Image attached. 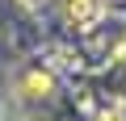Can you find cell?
I'll return each mask as SVG.
<instances>
[{"instance_id":"6da1fadb","label":"cell","mask_w":126,"mask_h":121,"mask_svg":"<svg viewBox=\"0 0 126 121\" xmlns=\"http://www.w3.org/2000/svg\"><path fill=\"white\" fill-rule=\"evenodd\" d=\"M67 21L76 25V29H93L97 21H101V13H105V4H97V0H67Z\"/></svg>"},{"instance_id":"3957f363","label":"cell","mask_w":126,"mask_h":121,"mask_svg":"<svg viewBox=\"0 0 126 121\" xmlns=\"http://www.w3.org/2000/svg\"><path fill=\"white\" fill-rule=\"evenodd\" d=\"M17 4H25V9H30V4H38V0H17Z\"/></svg>"},{"instance_id":"7a4b0ae2","label":"cell","mask_w":126,"mask_h":121,"mask_svg":"<svg viewBox=\"0 0 126 121\" xmlns=\"http://www.w3.org/2000/svg\"><path fill=\"white\" fill-rule=\"evenodd\" d=\"M109 121H126V113H113V117H109Z\"/></svg>"},{"instance_id":"277c9868","label":"cell","mask_w":126,"mask_h":121,"mask_svg":"<svg viewBox=\"0 0 126 121\" xmlns=\"http://www.w3.org/2000/svg\"><path fill=\"white\" fill-rule=\"evenodd\" d=\"M97 4H109V0H97Z\"/></svg>"}]
</instances>
